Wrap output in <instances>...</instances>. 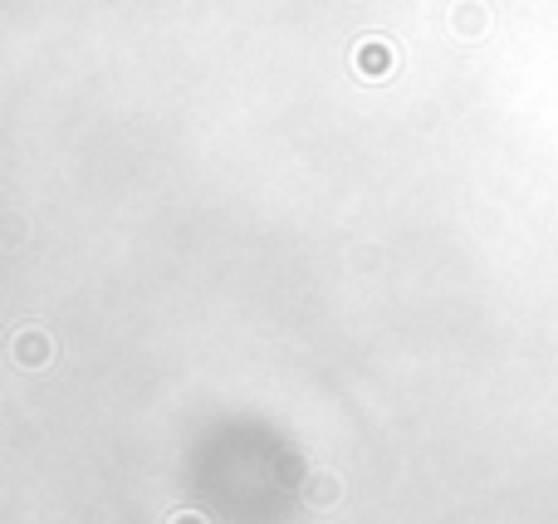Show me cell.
Here are the masks:
<instances>
[{
	"mask_svg": "<svg viewBox=\"0 0 558 524\" xmlns=\"http://www.w3.org/2000/svg\"><path fill=\"white\" fill-rule=\"evenodd\" d=\"M357 64H363L367 74H383V69H387V49L383 45H363V49H357Z\"/></svg>",
	"mask_w": 558,
	"mask_h": 524,
	"instance_id": "obj_1",
	"label": "cell"
},
{
	"mask_svg": "<svg viewBox=\"0 0 558 524\" xmlns=\"http://www.w3.org/2000/svg\"><path fill=\"white\" fill-rule=\"evenodd\" d=\"M172 524H206V520H202V515H177Z\"/></svg>",
	"mask_w": 558,
	"mask_h": 524,
	"instance_id": "obj_2",
	"label": "cell"
}]
</instances>
